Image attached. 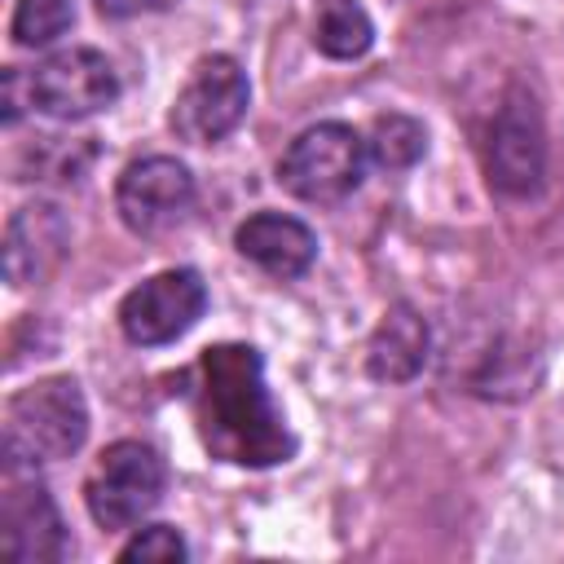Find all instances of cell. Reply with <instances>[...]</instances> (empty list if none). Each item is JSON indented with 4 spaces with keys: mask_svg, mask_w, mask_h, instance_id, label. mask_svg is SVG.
<instances>
[{
    "mask_svg": "<svg viewBox=\"0 0 564 564\" xmlns=\"http://www.w3.org/2000/svg\"><path fill=\"white\" fill-rule=\"evenodd\" d=\"M203 445L238 467H273L295 454L273 392L264 388V361L247 344H212L194 366L189 388Z\"/></svg>",
    "mask_w": 564,
    "mask_h": 564,
    "instance_id": "cell-1",
    "label": "cell"
},
{
    "mask_svg": "<svg viewBox=\"0 0 564 564\" xmlns=\"http://www.w3.org/2000/svg\"><path fill=\"white\" fill-rule=\"evenodd\" d=\"M88 436V405L75 379L53 375L9 397L4 410V449L26 463L70 458Z\"/></svg>",
    "mask_w": 564,
    "mask_h": 564,
    "instance_id": "cell-2",
    "label": "cell"
},
{
    "mask_svg": "<svg viewBox=\"0 0 564 564\" xmlns=\"http://www.w3.org/2000/svg\"><path fill=\"white\" fill-rule=\"evenodd\" d=\"M167 489V463L145 441H115L101 449L84 480V502L106 533L141 524Z\"/></svg>",
    "mask_w": 564,
    "mask_h": 564,
    "instance_id": "cell-3",
    "label": "cell"
},
{
    "mask_svg": "<svg viewBox=\"0 0 564 564\" xmlns=\"http://www.w3.org/2000/svg\"><path fill=\"white\" fill-rule=\"evenodd\" d=\"M366 159H370V150L357 128L313 123L286 145V154L278 163V181L304 203H339L361 185Z\"/></svg>",
    "mask_w": 564,
    "mask_h": 564,
    "instance_id": "cell-4",
    "label": "cell"
},
{
    "mask_svg": "<svg viewBox=\"0 0 564 564\" xmlns=\"http://www.w3.org/2000/svg\"><path fill=\"white\" fill-rule=\"evenodd\" d=\"M35 463L4 449V494H0V546L22 564H53L66 555V524L53 494L35 480Z\"/></svg>",
    "mask_w": 564,
    "mask_h": 564,
    "instance_id": "cell-5",
    "label": "cell"
},
{
    "mask_svg": "<svg viewBox=\"0 0 564 564\" xmlns=\"http://www.w3.org/2000/svg\"><path fill=\"white\" fill-rule=\"evenodd\" d=\"M485 172L489 185L511 194V198H529L538 194L542 176H546V132H542V115L538 101L524 88H511L502 97V106L489 119L485 132Z\"/></svg>",
    "mask_w": 564,
    "mask_h": 564,
    "instance_id": "cell-6",
    "label": "cell"
},
{
    "mask_svg": "<svg viewBox=\"0 0 564 564\" xmlns=\"http://www.w3.org/2000/svg\"><path fill=\"white\" fill-rule=\"evenodd\" d=\"M247 101H251V88L242 66L225 53H212L189 70L185 88L176 93L172 132L189 145H216L242 123Z\"/></svg>",
    "mask_w": 564,
    "mask_h": 564,
    "instance_id": "cell-7",
    "label": "cell"
},
{
    "mask_svg": "<svg viewBox=\"0 0 564 564\" xmlns=\"http://www.w3.org/2000/svg\"><path fill=\"white\" fill-rule=\"evenodd\" d=\"M119 97V75L97 48H62L26 75V101L48 119H88Z\"/></svg>",
    "mask_w": 564,
    "mask_h": 564,
    "instance_id": "cell-8",
    "label": "cell"
},
{
    "mask_svg": "<svg viewBox=\"0 0 564 564\" xmlns=\"http://www.w3.org/2000/svg\"><path fill=\"white\" fill-rule=\"evenodd\" d=\"M207 308V286L194 269H167L132 286L119 304V326L132 344H172L181 339Z\"/></svg>",
    "mask_w": 564,
    "mask_h": 564,
    "instance_id": "cell-9",
    "label": "cell"
},
{
    "mask_svg": "<svg viewBox=\"0 0 564 564\" xmlns=\"http://www.w3.org/2000/svg\"><path fill=\"white\" fill-rule=\"evenodd\" d=\"M115 207L123 216V225L141 238L167 234L176 229L189 207H194V176L185 163L167 159V154H150L123 167L119 189H115Z\"/></svg>",
    "mask_w": 564,
    "mask_h": 564,
    "instance_id": "cell-10",
    "label": "cell"
},
{
    "mask_svg": "<svg viewBox=\"0 0 564 564\" xmlns=\"http://www.w3.org/2000/svg\"><path fill=\"white\" fill-rule=\"evenodd\" d=\"M66 251V220L53 203H26L4 229V278L9 286L44 282Z\"/></svg>",
    "mask_w": 564,
    "mask_h": 564,
    "instance_id": "cell-11",
    "label": "cell"
},
{
    "mask_svg": "<svg viewBox=\"0 0 564 564\" xmlns=\"http://www.w3.org/2000/svg\"><path fill=\"white\" fill-rule=\"evenodd\" d=\"M234 242H238V251H242L256 269H264L269 278H282V282L308 273V264H313V256H317L313 229H308L304 220L278 216V212H256V216H247V220L238 225Z\"/></svg>",
    "mask_w": 564,
    "mask_h": 564,
    "instance_id": "cell-12",
    "label": "cell"
},
{
    "mask_svg": "<svg viewBox=\"0 0 564 564\" xmlns=\"http://www.w3.org/2000/svg\"><path fill=\"white\" fill-rule=\"evenodd\" d=\"M423 361H427V322L410 304H392L366 348L370 375L383 383H405L423 370Z\"/></svg>",
    "mask_w": 564,
    "mask_h": 564,
    "instance_id": "cell-13",
    "label": "cell"
},
{
    "mask_svg": "<svg viewBox=\"0 0 564 564\" xmlns=\"http://www.w3.org/2000/svg\"><path fill=\"white\" fill-rule=\"evenodd\" d=\"M313 44L326 57H335V62L361 57L375 44L370 13L357 0H322L317 4V18H313Z\"/></svg>",
    "mask_w": 564,
    "mask_h": 564,
    "instance_id": "cell-14",
    "label": "cell"
},
{
    "mask_svg": "<svg viewBox=\"0 0 564 564\" xmlns=\"http://www.w3.org/2000/svg\"><path fill=\"white\" fill-rule=\"evenodd\" d=\"M423 145H427L423 123L410 119V115H379L375 128H370V137H366L370 159L383 163V167H410V163H419L423 159Z\"/></svg>",
    "mask_w": 564,
    "mask_h": 564,
    "instance_id": "cell-15",
    "label": "cell"
},
{
    "mask_svg": "<svg viewBox=\"0 0 564 564\" xmlns=\"http://www.w3.org/2000/svg\"><path fill=\"white\" fill-rule=\"evenodd\" d=\"M70 22H75V0H18L13 22H9V35L22 48H44Z\"/></svg>",
    "mask_w": 564,
    "mask_h": 564,
    "instance_id": "cell-16",
    "label": "cell"
},
{
    "mask_svg": "<svg viewBox=\"0 0 564 564\" xmlns=\"http://www.w3.org/2000/svg\"><path fill=\"white\" fill-rule=\"evenodd\" d=\"M119 560L176 564V560H185V542H181V533H176L172 524H150V529H141V533L119 551Z\"/></svg>",
    "mask_w": 564,
    "mask_h": 564,
    "instance_id": "cell-17",
    "label": "cell"
},
{
    "mask_svg": "<svg viewBox=\"0 0 564 564\" xmlns=\"http://www.w3.org/2000/svg\"><path fill=\"white\" fill-rule=\"evenodd\" d=\"M172 4H181V0H97V9H101L106 18H137V13H163V9H172Z\"/></svg>",
    "mask_w": 564,
    "mask_h": 564,
    "instance_id": "cell-18",
    "label": "cell"
}]
</instances>
